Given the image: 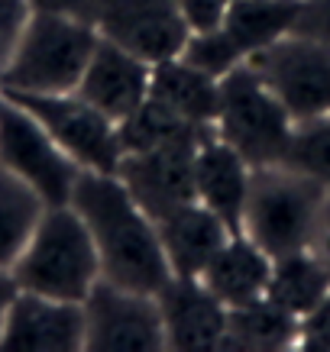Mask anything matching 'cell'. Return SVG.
<instances>
[{
  "label": "cell",
  "mask_w": 330,
  "mask_h": 352,
  "mask_svg": "<svg viewBox=\"0 0 330 352\" xmlns=\"http://www.w3.org/2000/svg\"><path fill=\"white\" fill-rule=\"evenodd\" d=\"M68 204L94 239L101 278L143 294H156L172 278L152 217L133 201L117 175L81 168Z\"/></svg>",
  "instance_id": "cell-1"
},
{
  "label": "cell",
  "mask_w": 330,
  "mask_h": 352,
  "mask_svg": "<svg viewBox=\"0 0 330 352\" xmlns=\"http://www.w3.org/2000/svg\"><path fill=\"white\" fill-rule=\"evenodd\" d=\"M327 194L320 182L285 162L259 165L249 175L243 233L272 258L308 249Z\"/></svg>",
  "instance_id": "cell-2"
},
{
  "label": "cell",
  "mask_w": 330,
  "mask_h": 352,
  "mask_svg": "<svg viewBox=\"0 0 330 352\" xmlns=\"http://www.w3.org/2000/svg\"><path fill=\"white\" fill-rule=\"evenodd\" d=\"M10 272L20 291L78 304L87 298V291L101 278V258L85 220L72 204L45 207L43 220Z\"/></svg>",
  "instance_id": "cell-3"
},
{
  "label": "cell",
  "mask_w": 330,
  "mask_h": 352,
  "mask_svg": "<svg viewBox=\"0 0 330 352\" xmlns=\"http://www.w3.org/2000/svg\"><path fill=\"white\" fill-rule=\"evenodd\" d=\"M101 32L91 23L59 13H32L20 49L0 72V91L26 94H68L78 91Z\"/></svg>",
  "instance_id": "cell-4"
},
{
  "label": "cell",
  "mask_w": 330,
  "mask_h": 352,
  "mask_svg": "<svg viewBox=\"0 0 330 352\" xmlns=\"http://www.w3.org/2000/svg\"><path fill=\"white\" fill-rule=\"evenodd\" d=\"M214 133L234 146L249 168L285 162L288 142L295 133V120L278 104V97L262 85L249 65H236L230 75L220 78V104Z\"/></svg>",
  "instance_id": "cell-5"
},
{
  "label": "cell",
  "mask_w": 330,
  "mask_h": 352,
  "mask_svg": "<svg viewBox=\"0 0 330 352\" xmlns=\"http://www.w3.org/2000/svg\"><path fill=\"white\" fill-rule=\"evenodd\" d=\"M0 168L23 178L49 207L72 201L81 175V165L49 136V129L7 94H0Z\"/></svg>",
  "instance_id": "cell-6"
},
{
  "label": "cell",
  "mask_w": 330,
  "mask_h": 352,
  "mask_svg": "<svg viewBox=\"0 0 330 352\" xmlns=\"http://www.w3.org/2000/svg\"><path fill=\"white\" fill-rule=\"evenodd\" d=\"M295 123L330 113V45L288 32L246 58Z\"/></svg>",
  "instance_id": "cell-7"
},
{
  "label": "cell",
  "mask_w": 330,
  "mask_h": 352,
  "mask_svg": "<svg viewBox=\"0 0 330 352\" xmlns=\"http://www.w3.org/2000/svg\"><path fill=\"white\" fill-rule=\"evenodd\" d=\"M20 107H26L39 120L49 136L62 146L72 159L87 171H117L120 139L117 123L107 120L97 107H91L78 91L68 94H26V91H0Z\"/></svg>",
  "instance_id": "cell-8"
},
{
  "label": "cell",
  "mask_w": 330,
  "mask_h": 352,
  "mask_svg": "<svg viewBox=\"0 0 330 352\" xmlns=\"http://www.w3.org/2000/svg\"><path fill=\"white\" fill-rule=\"evenodd\" d=\"M85 307V349L91 352H156L165 349L162 314L156 294L120 288L97 278L81 300Z\"/></svg>",
  "instance_id": "cell-9"
},
{
  "label": "cell",
  "mask_w": 330,
  "mask_h": 352,
  "mask_svg": "<svg viewBox=\"0 0 330 352\" xmlns=\"http://www.w3.org/2000/svg\"><path fill=\"white\" fill-rule=\"evenodd\" d=\"M94 26L104 39L146 65L181 55L192 36L178 0H104Z\"/></svg>",
  "instance_id": "cell-10"
},
{
  "label": "cell",
  "mask_w": 330,
  "mask_h": 352,
  "mask_svg": "<svg viewBox=\"0 0 330 352\" xmlns=\"http://www.w3.org/2000/svg\"><path fill=\"white\" fill-rule=\"evenodd\" d=\"M156 304L162 314L165 349L207 352L224 349L227 340V304L201 278L172 275L159 291Z\"/></svg>",
  "instance_id": "cell-11"
},
{
  "label": "cell",
  "mask_w": 330,
  "mask_h": 352,
  "mask_svg": "<svg viewBox=\"0 0 330 352\" xmlns=\"http://www.w3.org/2000/svg\"><path fill=\"white\" fill-rule=\"evenodd\" d=\"M3 352H78L85 349V307L78 300H59L20 291L13 298L3 333Z\"/></svg>",
  "instance_id": "cell-12"
},
{
  "label": "cell",
  "mask_w": 330,
  "mask_h": 352,
  "mask_svg": "<svg viewBox=\"0 0 330 352\" xmlns=\"http://www.w3.org/2000/svg\"><path fill=\"white\" fill-rule=\"evenodd\" d=\"M198 146L127 152V155H120V165L114 175L127 184L133 201L152 220H159L181 204L198 201V188H194V152H198Z\"/></svg>",
  "instance_id": "cell-13"
},
{
  "label": "cell",
  "mask_w": 330,
  "mask_h": 352,
  "mask_svg": "<svg viewBox=\"0 0 330 352\" xmlns=\"http://www.w3.org/2000/svg\"><path fill=\"white\" fill-rule=\"evenodd\" d=\"M149 72L152 65L101 36L85 75L78 81V94L91 107L101 110L107 120L120 123L149 97Z\"/></svg>",
  "instance_id": "cell-14"
},
{
  "label": "cell",
  "mask_w": 330,
  "mask_h": 352,
  "mask_svg": "<svg viewBox=\"0 0 330 352\" xmlns=\"http://www.w3.org/2000/svg\"><path fill=\"white\" fill-rule=\"evenodd\" d=\"M156 233H159L162 252L169 258L172 275L185 278H201L204 268L211 265V258L224 249L230 239V226L214 214L211 207H204L201 201L181 204L172 214L152 220Z\"/></svg>",
  "instance_id": "cell-15"
},
{
  "label": "cell",
  "mask_w": 330,
  "mask_h": 352,
  "mask_svg": "<svg viewBox=\"0 0 330 352\" xmlns=\"http://www.w3.org/2000/svg\"><path fill=\"white\" fill-rule=\"evenodd\" d=\"M249 162L211 133L194 152V188L198 201L220 217L230 233H243V204L249 191Z\"/></svg>",
  "instance_id": "cell-16"
},
{
  "label": "cell",
  "mask_w": 330,
  "mask_h": 352,
  "mask_svg": "<svg viewBox=\"0 0 330 352\" xmlns=\"http://www.w3.org/2000/svg\"><path fill=\"white\" fill-rule=\"evenodd\" d=\"M269 275H272V256H266L246 233H234L211 258V265L204 268L201 281L227 307H240L266 298Z\"/></svg>",
  "instance_id": "cell-17"
},
{
  "label": "cell",
  "mask_w": 330,
  "mask_h": 352,
  "mask_svg": "<svg viewBox=\"0 0 330 352\" xmlns=\"http://www.w3.org/2000/svg\"><path fill=\"white\" fill-rule=\"evenodd\" d=\"M149 94L162 100L169 110L198 126H214L217 104H220V78L204 75L201 68L188 65L185 58H165L152 65Z\"/></svg>",
  "instance_id": "cell-18"
},
{
  "label": "cell",
  "mask_w": 330,
  "mask_h": 352,
  "mask_svg": "<svg viewBox=\"0 0 330 352\" xmlns=\"http://www.w3.org/2000/svg\"><path fill=\"white\" fill-rule=\"evenodd\" d=\"M214 126H198L178 117L175 110H169L162 100L146 97L130 117L117 123V139L120 152H152V149H169V146H198L201 139H207Z\"/></svg>",
  "instance_id": "cell-19"
},
{
  "label": "cell",
  "mask_w": 330,
  "mask_h": 352,
  "mask_svg": "<svg viewBox=\"0 0 330 352\" xmlns=\"http://www.w3.org/2000/svg\"><path fill=\"white\" fill-rule=\"evenodd\" d=\"M301 342V320L269 298L249 300L240 307H227V340L224 349H288Z\"/></svg>",
  "instance_id": "cell-20"
},
{
  "label": "cell",
  "mask_w": 330,
  "mask_h": 352,
  "mask_svg": "<svg viewBox=\"0 0 330 352\" xmlns=\"http://www.w3.org/2000/svg\"><path fill=\"white\" fill-rule=\"evenodd\" d=\"M330 294V275L320 265V258L308 249L288 252V256L272 258V275H269L266 298L276 300L282 310L295 317H308L320 300Z\"/></svg>",
  "instance_id": "cell-21"
},
{
  "label": "cell",
  "mask_w": 330,
  "mask_h": 352,
  "mask_svg": "<svg viewBox=\"0 0 330 352\" xmlns=\"http://www.w3.org/2000/svg\"><path fill=\"white\" fill-rule=\"evenodd\" d=\"M305 0H234L224 13V30L249 58L253 52L295 32Z\"/></svg>",
  "instance_id": "cell-22"
},
{
  "label": "cell",
  "mask_w": 330,
  "mask_h": 352,
  "mask_svg": "<svg viewBox=\"0 0 330 352\" xmlns=\"http://www.w3.org/2000/svg\"><path fill=\"white\" fill-rule=\"evenodd\" d=\"M49 204L13 171L0 168V268H13Z\"/></svg>",
  "instance_id": "cell-23"
},
{
  "label": "cell",
  "mask_w": 330,
  "mask_h": 352,
  "mask_svg": "<svg viewBox=\"0 0 330 352\" xmlns=\"http://www.w3.org/2000/svg\"><path fill=\"white\" fill-rule=\"evenodd\" d=\"M285 165L311 175L330 191V113L318 120L295 123L291 142L285 152Z\"/></svg>",
  "instance_id": "cell-24"
},
{
  "label": "cell",
  "mask_w": 330,
  "mask_h": 352,
  "mask_svg": "<svg viewBox=\"0 0 330 352\" xmlns=\"http://www.w3.org/2000/svg\"><path fill=\"white\" fill-rule=\"evenodd\" d=\"M178 58H185L194 68H201L204 75H211V78L230 75L236 65L246 62L243 49L234 43V36L224 30V23L211 26V30H192V36H188V43H185Z\"/></svg>",
  "instance_id": "cell-25"
},
{
  "label": "cell",
  "mask_w": 330,
  "mask_h": 352,
  "mask_svg": "<svg viewBox=\"0 0 330 352\" xmlns=\"http://www.w3.org/2000/svg\"><path fill=\"white\" fill-rule=\"evenodd\" d=\"M32 13L36 10L30 0H0V72L10 65V58L20 49Z\"/></svg>",
  "instance_id": "cell-26"
},
{
  "label": "cell",
  "mask_w": 330,
  "mask_h": 352,
  "mask_svg": "<svg viewBox=\"0 0 330 352\" xmlns=\"http://www.w3.org/2000/svg\"><path fill=\"white\" fill-rule=\"evenodd\" d=\"M301 346L330 352V294L311 310L308 317H301Z\"/></svg>",
  "instance_id": "cell-27"
},
{
  "label": "cell",
  "mask_w": 330,
  "mask_h": 352,
  "mask_svg": "<svg viewBox=\"0 0 330 352\" xmlns=\"http://www.w3.org/2000/svg\"><path fill=\"white\" fill-rule=\"evenodd\" d=\"M295 32L330 45V0H305L301 16L295 23Z\"/></svg>",
  "instance_id": "cell-28"
},
{
  "label": "cell",
  "mask_w": 330,
  "mask_h": 352,
  "mask_svg": "<svg viewBox=\"0 0 330 352\" xmlns=\"http://www.w3.org/2000/svg\"><path fill=\"white\" fill-rule=\"evenodd\" d=\"M234 0H178L181 13L192 30H211L224 23V13Z\"/></svg>",
  "instance_id": "cell-29"
},
{
  "label": "cell",
  "mask_w": 330,
  "mask_h": 352,
  "mask_svg": "<svg viewBox=\"0 0 330 352\" xmlns=\"http://www.w3.org/2000/svg\"><path fill=\"white\" fill-rule=\"evenodd\" d=\"M32 10L43 13H59V16H68V20H81V23H97V13H101V3L104 0H30Z\"/></svg>",
  "instance_id": "cell-30"
},
{
  "label": "cell",
  "mask_w": 330,
  "mask_h": 352,
  "mask_svg": "<svg viewBox=\"0 0 330 352\" xmlns=\"http://www.w3.org/2000/svg\"><path fill=\"white\" fill-rule=\"evenodd\" d=\"M311 252L320 258V265L327 268V275H330V194H327V201H324V210H320V217H318V226H314Z\"/></svg>",
  "instance_id": "cell-31"
},
{
  "label": "cell",
  "mask_w": 330,
  "mask_h": 352,
  "mask_svg": "<svg viewBox=\"0 0 330 352\" xmlns=\"http://www.w3.org/2000/svg\"><path fill=\"white\" fill-rule=\"evenodd\" d=\"M20 294V285L13 278L10 268H0V333H3V320H7V310H10L13 298Z\"/></svg>",
  "instance_id": "cell-32"
}]
</instances>
